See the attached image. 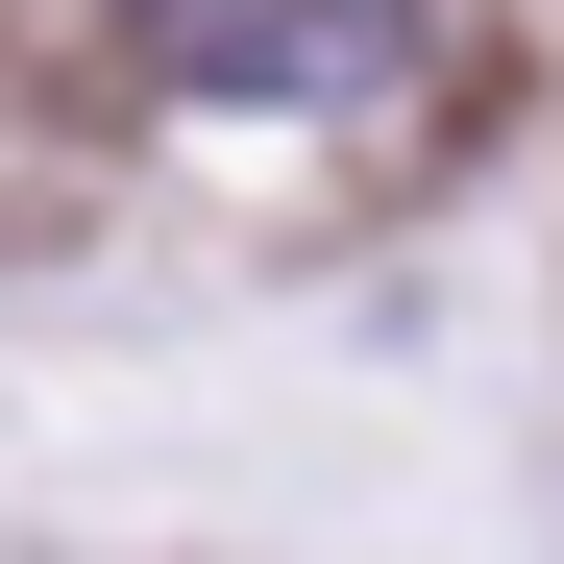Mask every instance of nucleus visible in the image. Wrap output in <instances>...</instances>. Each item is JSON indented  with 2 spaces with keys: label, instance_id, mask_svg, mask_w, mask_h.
I'll use <instances>...</instances> for the list:
<instances>
[{
  "label": "nucleus",
  "instance_id": "f257e3e1",
  "mask_svg": "<svg viewBox=\"0 0 564 564\" xmlns=\"http://www.w3.org/2000/svg\"><path fill=\"white\" fill-rule=\"evenodd\" d=\"M172 99H246V123H368L417 74V0H123Z\"/></svg>",
  "mask_w": 564,
  "mask_h": 564
}]
</instances>
